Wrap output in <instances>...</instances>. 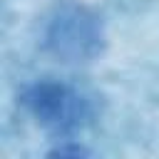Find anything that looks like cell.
<instances>
[{
    "mask_svg": "<svg viewBox=\"0 0 159 159\" xmlns=\"http://www.w3.org/2000/svg\"><path fill=\"white\" fill-rule=\"evenodd\" d=\"M25 107L37 117V122L47 129L55 132H70L77 129L87 117H89V107L87 99L75 92L67 84H57V82H40L32 84L25 97H22Z\"/></svg>",
    "mask_w": 159,
    "mask_h": 159,
    "instance_id": "1",
    "label": "cell"
},
{
    "mask_svg": "<svg viewBox=\"0 0 159 159\" xmlns=\"http://www.w3.org/2000/svg\"><path fill=\"white\" fill-rule=\"evenodd\" d=\"M97 25L92 17H84V12H60V17L52 22V30L47 35V42L55 47L57 55H72L84 57L94 52L97 47Z\"/></svg>",
    "mask_w": 159,
    "mask_h": 159,
    "instance_id": "2",
    "label": "cell"
},
{
    "mask_svg": "<svg viewBox=\"0 0 159 159\" xmlns=\"http://www.w3.org/2000/svg\"><path fill=\"white\" fill-rule=\"evenodd\" d=\"M45 159H89V152L80 144H62V147H55Z\"/></svg>",
    "mask_w": 159,
    "mask_h": 159,
    "instance_id": "3",
    "label": "cell"
}]
</instances>
